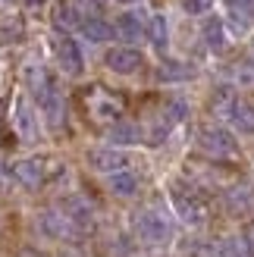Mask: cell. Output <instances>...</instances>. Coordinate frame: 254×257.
I'll use <instances>...</instances> for the list:
<instances>
[{"label": "cell", "instance_id": "1", "mask_svg": "<svg viewBox=\"0 0 254 257\" xmlns=\"http://www.w3.org/2000/svg\"><path fill=\"white\" fill-rule=\"evenodd\" d=\"M135 235L145 241V245L151 248H160V245H167V241L173 238V223H170V216L167 210H160V207H142L135 213Z\"/></svg>", "mask_w": 254, "mask_h": 257}, {"label": "cell", "instance_id": "2", "mask_svg": "<svg viewBox=\"0 0 254 257\" xmlns=\"http://www.w3.org/2000/svg\"><path fill=\"white\" fill-rule=\"evenodd\" d=\"M198 145L204 154H210L213 160H229L238 154V145H235V138L226 132V128H217V125H207V128H201L198 132Z\"/></svg>", "mask_w": 254, "mask_h": 257}, {"label": "cell", "instance_id": "3", "mask_svg": "<svg viewBox=\"0 0 254 257\" xmlns=\"http://www.w3.org/2000/svg\"><path fill=\"white\" fill-rule=\"evenodd\" d=\"M173 204H176V213H179V220L185 226H204L207 223V204L195 191L173 188Z\"/></svg>", "mask_w": 254, "mask_h": 257}, {"label": "cell", "instance_id": "4", "mask_svg": "<svg viewBox=\"0 0 254 257\" xmlns=\"http://www.w3.org/2000/svg\"><path fill=\"white\" fill-rule=\"evenodd\" d=\"M38 226H41V232L50 235V238H63V241H72L82 235V229L69 220L66 210H44L38 216Z\"/></svg>", "mask_w": 254, "mask_h": 257}, {"label": "cell", "instance_id": "5", "mask_svg": "<svg viewBox=\"0 0 254 257\" xmlns=\"http://www.w3.org/2000/svg\"><path fill=\"white\" fill-rule=\"evenodd\" d=\"M13 176H16V182L25 185V188H38V185H44L50 176H57V170H47L44 160H19V163H13Z\"/></svg>", "mask_w": 254, "mask_h": 257}, {"label": "cell", "instance_id": "6", "mask_svg": "<svg viewBox=\"0 0 254 257\" xmlns=\"http://www.w3.org/2000/svg\"><path fill=\"white\" fill-rule=\"evenodd\" d=\"M88 163H91L94 170H100V173L116 176V173H122V166H125V154L113 151V148H97V151L88 154Z\"/></svg>", "mask_w": 254, "mask_h": 257}, {"label": "cell", "instance_id": "7", "mask_svg": "<svg viewBox=\"0 0 254 257\" xmlns=\"http://www.w3.org/2000/svg\"><path fill=\"white\" fill-rule=\"evenodd\" d=\"M142 63H145V57L138 54V50H129V47H116V50H110V54H107V69L119 72V75L135 72Z\"/></svg>", "mask_w": 254, "mask_h": 257}, {"label": "cell", "instance_id": "8", "mask_svg": "<svg viewBox=\"0 0 254 257\" xmlns=\"http://www.w3.org/2000/svg\"><path fill=\"white\" fill-rule=\"evenodd\" d=\"M57 57H60V66L66 75H79L82 66H85V60H82V50L79 44L72 41V38H60V44H57Z\"/></svg>", "mask_w": 254, "mask_h": 257}, {"label": "cell", "instance_id": "9", "mask_svg": "<svg viewBox=\"0 0 254 257\" xmlns=\"http://www.w3.org/2000/svg\"><path fill=\"white\" fill-rule=\"evenodd\" d=\"M16 116H13V122H16V132L22 135V141H32L38 135V116H35V107L29 104V100H16Z\"/></svg>", "mask_w": 254, "mask_h": 257}, {"label": "cell", "instance_id": "10", "mask_svg": "<svg viewBox=\"0 0 254 257\" xmlns=\"http://www.w3.org/2000/svg\"><path fill=\"white\" fill-rule=\"evenodd\" d=\"M63 210L69 213V220H72L75 226H79L82 232L94 226V210H91V204H88L85 198H69L66 204H63Z\"/></svg>", "mask_w": 254, "mask_h": 257}, {"label": "cell", "instance_id": "11", "mask_svg": "<svg viewBox=\"0 0 254 257\" xmlns=\"http://www.w3.org/2000/svg\"><path fill=\"white\" fill-rule=\"evenodd\" d=\"M226 207H229V213L235 216H245L248 210H254V191L248 185H235L226 191Z\"/></svg>", "mask_w": 254, "mask_h": 257}, {"label": "cell", "instance_id": "12", "mask_svg": "<svg viewBox=\"0 0 254 257\" xmlns=\"http://www.w3.org/2000/svg\"><path fill=\"white\" fill-rule=\"evenodd\" d=\"M204 41H207V47L213 54H223L226 50V29H223V22L217 16L204 22Z\"/></svg>", "mask_w": 254, "mask_h": 257}, {"label": "cell", "instance_id": "13", "mask_svg": "<svg viewBox=\"0 0 254 257\" xmlns=\"http://www.w3.org/2000/svg\"><path fill=\"white\" fill-rule=\"evenodd\" d=\"M119 32H122V38H129V41H138V35H148V22L142 19V13H122Z\"/></svg>", "mask_w": 254, "mask_h": 257}, {"label": "cell", "instance_id": "14", "mask_svg": "<svg viewBox=\"0 0 254 257\" xmlns=\"http://www.w3.org/2000/svg\"><path fill=\"white\" fill-rule=\"evenodd\" d=\"M110 191L119 198H132L138 191V179L132 173H116V176H110Z\"/></svg>", "mask_w": 254, "mask_h": 257}, {"label": "cell", "instance_id": "15", "mask_svg": "<svg viewBox=\"0 0 254 257\" xmlns=\"http://www.w3.org/2000/svg\"><path fill=\"white\" fill-rule=\"evenodd\" d=\"M232 122H235V128L238 132H254V107L251 104H245V100H238L235 104V110H232V116H229Z\"/></svg>", "mask_w": 254, "mask_h": 257}, {"label": "cell", "instance_id": "16", "mask_svg": "<svg viewBox=\"0 0 254 257\" xmlns=\"http://www.w3.org/2000/svg\"><path fill=\"white\" fill-rule=\"evenodd\" d=\"M235 104H238V100L232 97L229 88H217V94H213V100H210V110L229 119V116H232V110H235Z\"/></svg>", "mask_w": 254, "mask_h": 257}, {"label": "cell", "instance_id": "17", "mask_svg": "<svg viewBox=\"0 0 254 257\" xmlns=\"http://www.w3.org/2000/svg\"><path fill=\"white\" fill-rule=\"evenodd\" d=\"M157 75L163 82H182V79H188L192 75V69L185 66V63H176V60H167V63H160V69H157Z\"/></svg>", "mask_w": 254, "mask_h": 257}, {"label": "cell", "instance_id": "18", "mask_svg": "<svg viewBox=\"0 0 254 257\" xmlns=\"http://www.w3.org/2000/svg\"><path fill=\"white\" fill-rule=\"evenodd\" d=\"M82 32H85L88 41H110V35H113V29L104 19H85L82 22Z\"/></svg>", "mask_w": 254, "mask_h": 257}, {"label": "cell", "instance_id": "19", "mask_svg": "<svg viewBox=\"0 0 254 257\" xmlns=\"http://www.w3.org/2000/svg\"><path fill=\"white\" fill-rule=\"evenodd\" d=\"M148 38L154 47H163L167 44V22H163V16H151L148 19Z\"/></svg>", "mask_w": 254, "mask_h": 257}, {"label": "cell", "instance_id": "20", "mask_svg": "<svg viewBox=\"0 0 254 257\" xmlns=\"http://www.w3.org/2000/svg\"><path fill=\"white\" fill-rule=\"evenodd\" d=\"M235 82L238 85H254V63H238V69H235Z\"/></svg>", "mask_w": 254, "mask_h": 257}, {"label": "cell", "instance_id": "21", "mask_svg": "<svg viewBox=\"0 0 254 257\" xmlns=\"http://www.w3.org/2000/svg\"><path fill=\"white\" fill-rule=\"evenodd\" d=\"M182 7L188 16H201V13H207L213 7V0H182Z\"/></svg>", "mask_w": 254, "mask_h": 257}, {"label": "cell", "instance_id": "22", "mask_svg": "<svg viewBox=\"0 0 254 257\" xmlns=\"http://www.w3.org/2000/svg\"><path fill=\"white\" fill-rule=\"evenodd\" d=\"M110 138H116V141H138V132H135L132 125H116L110 132Z\"/></svg>", "mask_w": 254, "mask_h": 257}, {"label": "cell", "instance_id": "23", "mask_svg": "<svg viewBox=\"0 0 254 257\" xmlns=\"http://www.w3.org/2000/svg\"><path fill=\"white\" fill-rule=\"evenodd\" d=\"M242 238H245V245H248V251L254 254V223H248V226H245V232H242Z\"/></svg>", "mask_w": 254, "mask_h": 257}, {"label": "cell", "instance_id": "24", "mask_svg": "<svg viewBox=\"0 0 254 257\" xmlns=\"http://www.w3.org/2000/svg\"><path fill=\"white\" fill-rule=\"evenodd\" d=\"M19 257H41V254H38V251H29V248H25V251H22Z\"/></svg>", "mask_w": 254, "mask_h": 257}, {"label": "cell", "instance_id": "25", "mask_svg": "<svg viewBox=\"0 0 254 257\" xmlns=\"http://www.w3.org/2000/svg\"><path fill=\"white\" fill-rule=\"evenodd\" d=\"M25 4H29V7H35V4H44V0H25Z\"/></svg>", "mask_w": 254, "mask_h": 257}, {"label": "cell", "instance_id": "26", "mask_svg": "<svg viewBox=\"0 0 254 257\" xmlns=\"http://www.w3.org/2000/svg\"><path fill=\"white\" fill-rule=\"evenodd\" d=\"M94 4H97V7H100V4H107V0H94Z\"/></svg>", "mask_w": 254, "mask_h": 257}, {"label": "cell", "instance_id": "27", "mask_svg": "<svg viewBox=\"0 0 254 257\" xmlns=\"http://www.w3.org/2000/svg\"><path fill=\"white\" fill-rule=\"evenodd\" d=\"M122 4H132V0H122Z\"/></svg>", "mask_w": 254, "mask_h": 257}, {"label": "cell", "instance_id": "28", "mask_svg": "<svg viewBox=\"0 0 254 257\" xmlns=\"http://www.w3.org/2000/svg\"><path fill=\"white\" fill-rule=\"evenodd\" d=\"M0 4H7V0H0Z\"/></svg>", "mask_w": 254, "mask_h": 257}]
</instances>
